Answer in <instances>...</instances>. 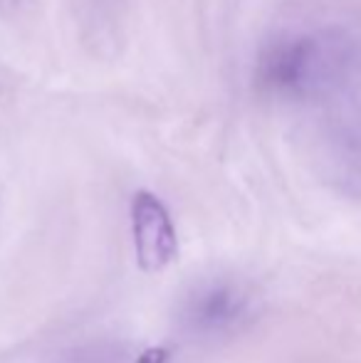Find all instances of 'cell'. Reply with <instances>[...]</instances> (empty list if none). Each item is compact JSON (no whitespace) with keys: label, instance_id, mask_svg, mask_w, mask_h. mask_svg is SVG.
<instances>
[{"label":"cell","instance_id":"cell-1","mask_svg":"<svg viewBox=\"0 0 361 363\" xmlns=\"http://www.w3.org/2000/svg\"><path fill=\"white\" fill-rule=\"evenodd\" d=\"M136 259L144 272H161L179 255V240L166 206L149 191H139L131 201Z\"/></svg>","mask_w":361,"mask_h":363},{"label":"cell","instance_id":"cell-2","mask_svg":"<svg viewBox=\"0 0 361 363\" xmlns=\"http://www.w3.org/2000/svg\"><path fill=\"white\" fill-rule=\"evenodd\" d=\"M243 309H245V299H243L240 289L231 287V284H213L201 294H196L188 314H191L193 326L213 331L233 324L243 314Z\"/></svg>","mask_w":361,"mask_h":363},{"label":"cell","instance_id":"cell-3","mask_svg":"<svg viewBox=\"0 0 361 363\" xmlns=\"http://www.w3.org/2000/svg\"><path fill=\"white\" fill-rule=\"evenodd\" d=\"M312 65V50L304 43L277 45L260 65V79L272 89H294L304 82Z\"/></svg>","mask_w":361,"mask_h":363},{"label":"cell","instance_id":"cell-4","mask_svg":"<svg viewBox=\"0 0 361 363\" xmlns=\"http://www.w3.org/2000/svg\"><path fill=\"white\" fill-rule=\"evenodd\" d=\"M166 359H169V351L166 349H146L136 363H166Z\"/></svg>","mask_w":361,"mask_h":363}]
</instances>
